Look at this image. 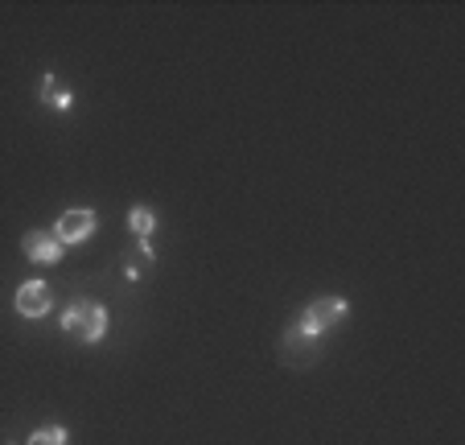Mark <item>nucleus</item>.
<instances>
[{
    "instance_id": "1",
    "label": "nucleus",
    "mask_w": 465,
    "mask_h": 445,
    "mask_svg": "<svg viewBox=\"0 0 465 445\" xmlns=\"http://www.w3.org/2000/svg\"><path fill=\"white\" fill-rule=\"evenodd\" d=\"M107 309L99 301H71L62 314V330L79 342H104L107 339Z\"/></svg>"
},
{
    "instance_id": "2",
    "label": "nucleus",
    "mask_w": 465,
    "mask_h": 445,
    "mask_svg": "<svg viewBox=\"0 0 465 445\" xmlns=\"http://www.w3.org/2000/svg\"><path fill=\"white\" fill-rule=\"evenodd\" d=\"M317 359H322V342H317V334H309L305 326H289L281 339V363L292 367V371H305V367H313Z\"/></svg>"
},
{
    "instance_id": "3",
    "label": "nucleus",
    "mask_w": 465,
    "mask_h": 445,
    "mask_svg": "<svg viewBox=\"0 0 465 445\" xmlns=\"http://www.w3.org/2000/svg\"><path fill=\"white\" fill-rule=\"evenodd\" d=\"M351 314V306H346L342 297H317L313 306L301 314V322L297 326H305L309 334H322V330H330L334 322H342V318Z\"/></svg>"
},
{
    "instance_id": "4",
    "label": "nucleus",
    "mask_w": 465,
    "mask_h": 445,
    "mask_svg": "<svg viewBox=\"0 0 465 445\" xmlns=\"http://www.w3.org/2000/svg\"><path fill=\"white\" fill-rule=\"evenodd\" d=\"M54 236H58L62 244H83V239H91L95 236V210H87V207L66 210V215L58 218V228H54Z\"/></svg>"
},
{
    "instance_id": "5",
    "label": "nucleus",
    "mask_w": 465,
    "mask_h": 445,
    "mask_svg": "<svg viewBox=\"0 0 465 445\" xmlns=\"http://www.w3.org/2000/svg\"><path fill=\"white\" fill-rule=\"evenodd\" d=\"M21 248H25V256L37 264H58L66 244H62L54 231H25V236H21Z\"/></svg>"
},
{
    "instance_id": "6",
    "label": "nucleus",
    "mask_w": 465,
    "mask_h": 445,
    "mask_svg": "<svg viewBox=\"0 0 465 445\" xmlns=\"http://www.w3.org/2000/svg\"><path fill=\"white\" fill-rule=\"evenodd\" d=\"M54 306L50 288H45V280H25V285L17 288V314L21 318H45Z\"/></svg>"
},
{
    "instance_id": "7",
    "label": "nucleus",
    "mask_w": 465,
    "mask_h": 445,
    "mask_svg": "<svg viewBox=\"0 0 465 445\" xmlns=\"http://www.w3.org/2000/svg\"><path fill=\"white\" fill-rule=\"evenodd\" d=\"M42 104L45 107H58V112H71V107H74V91H58L54 70H45V75H42Z\"/></svg>"
},
{
    "instance_id": "8",
    "label": "nucleus",
    "mask_w": 465,
    "mask_h": 445,
    "mask_svg": "<svg viewBox=\"0 0 465 445\" xmlns=\"http://www.w3.org/2000/svg\"><path fill=\"white\" fill-rule=\"evenodd\" d=\"M128 228L136 231L141 239H149L153 228H157V210H153V207H132L128 210Z\"/></svg>"
},
{
    "instance_id": "9",
    "label": "nucleus",
    "mask_w": 465,
    "mask_h": 445,
    "mask_svg": "<svg viewBox=\"0 0 465 445\" xmlns=\"http://www.w3.org/2000/svg\"><path fill=\"white\" fill-rule=\"evenodd\" d=\"M29 445H71V433L62 425H45V429H34V433H29Z\"/></svg>"
}]
</instances>
